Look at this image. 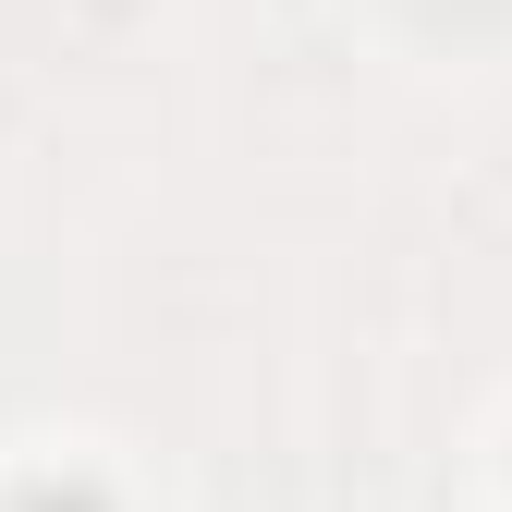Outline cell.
Segmentation results:
<instances>
[{
  "label": "cell",
  "mask_w": 512,
  "mask_h": 512,
  "mask_svg": "<svg viewBox=\"0 0 512 512\" xmlns=\"http://www.w3.org/2000/svg\"><path fill=\"white\" fill-rule=\"evenodd\" d=\"M13 512H122V500H110L98 476H25V488H13Z\"/></svg>",
  "instance_id": "obj_1"
}]
</instances>
